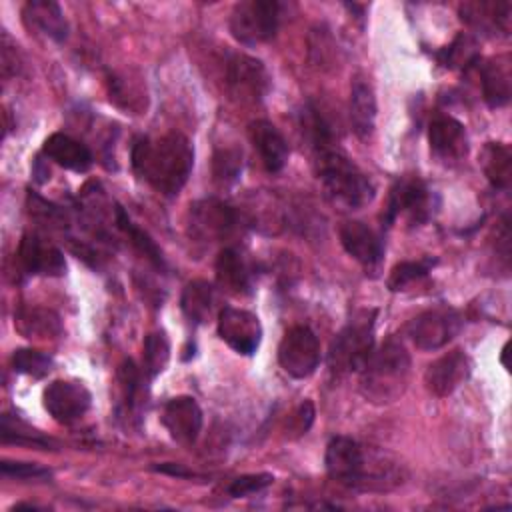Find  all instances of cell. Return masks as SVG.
I'll list each match as a JSON object with an SVG mask.
<instances>
[{"instance_id": "obj_21", "label": "cell", "mask_w": 512, "mask_h": 512, "mask_svg": "<svg viewBox=\"0 0 512 512\" xmlns=\"http://www.w3.org/2000/svg\"><path fill=\"white\" fill-rule=\"evenodd\" d=\"M482 98L490 108H502L508 104L512 94V74H510V58L498 56L486 60L478 66Z\"/></svg>"}, {"instance_id": "obj_36", "label": "cell", "mask_w": 512, "mask_h": 512, "mask_svg": "<svg viewBox=\"0 0 512 512\" xmlns=\"http://www.w3.org/2000/svg\"><path fill=\"white\" fill-rule=\"evenodd\" d=\"M2 440L4 442H22V444H32V446H48L50 440L40 436L36 430L28 428L26 424L18 420H10L8 414L2 416Z\"/></svg>"}, {"instance_id": "obj_20", "label": "cell", "mask_w": 512, "mask_h": 512, "mask_svg": "<svg viewBox=\"0 0 512 512\" xmlns=\"http://www.w3.org/2000/svg\"><path fill=\"white\" fill-rule=\"evenodd\" d=\"M510 2H488V0H476V2H464L460 6V18L476 30L488 32V34H504L510 32Z\"/></svg>"}, {"instance_id": "obj_25", "label": "cell", "mask_w": 512, "mask_h": 512, "mask_svg": "<svg viewBox=\"0 0 512 512\" xmlns=\"http://www.w3.org/2000/svg\"><path fill=\"white\" fill-rule=\"evenodd\" d=\"M216 282L228 294L244 296L252 292V270L242 254L234 248H224L216 258Z\"/></svg>"}, {"instance_id": "obj_15", "label": "cell", "mask_w": 512, "mask_h": 512, "mask_svg": "<svg viewBox=\"0 0 512 512\" xmlns=\"http://www.w3.org/2000/svg\"><path fill=\"white\" fill-rule=\"evenodd\" d=\"M472 364L462 350H450L434 360L424 372L426 390L438 398H446L456 392L470 376Z\"/></svg>"}, {"instance_id": "obj_7", "label": "cell", "mask_w": 512, "mask_h": 512, "mask_svg": "<svg viewBox=\"0 0 512 512\" xmlns=\"http://www.w3.org/2000/svg\"><path fill=\"white\" fill-rule=\"evenodd\" d=\"M462 314L448 306H436L420 312L406 326L408 338L420 350L444 348L462 330Z\"/></svg>"}, {"instance_id": "obj_30", "label": "cell", "mask_w": 512, "mask_h": 512, "mask_svg": "<svg viewBox=\"0 0 512 512\" xmlns=\"http://www.w3.org/2000/svg\"><path fill=\"white\" fill-rule=\"evenodd\" d=\"M436 58L444 68H450V70H454V68L466 70L480 62V54L476 50V40L464 32H460L446 48L436 52Z\"/></svg>"}, {"instance_id": "obj_37", "label": "cell", "mask_w": 512, "mask_h": 512, "mask_svg": "<svg viewBox=\"0 0 512 512\" xmlns=\"http://www.w3.org/2000/svg\"><path fill=\"white\" fill-rule=\"evenodd\" d=\"M274 482V476L268 474V472H258V474H244V476H238L234 478L230 484H228V494L232 498H248L256 492H262L264 488H268L270 484Z\"/></svg>"}, {"instance_id": "obj_11", "label": "cell", "mask_w": 512, "mask_h": 512, "mask_svg": "<svg viewBox=\"0 0 512 512\" xmlns=\"http://www.w3.org/2000/svg\"><path fill=\"white\" fill-rule=\"evenodd\" d=\"M238 226V212L218 198H202L190 206V234L204 242L224 240Z\"/></svg>"}, {"instance_id": "obj_12", "label": "cell", "mask_w": 512, "mask_h": 512, "mask_svg": "<svg viewBox=\"0 0 512 512\" xmlns=\"http://www.w3.org/2000/svg\"><path fill=\"white\" fill-rule=\"evenodd\" d=\"M42 404L58 424H72L88 412L92 394L82 382L54 380L44 388Z\"/></svg>"}, {"instance_id": "obj_4", "label": "cell", "mask_w": 512, "mask_h": 512, "mask_svg": "<svg viewBox=\"0 0 512 512\" xmlns=\"http://www.w3.org/2000/svg\"><path fill=\"white\" fill-rule=\"evenodd\" d=\"M360 374L362 396L372 404H390L408 386L410 354L400 340L388 338L380 348H374Z\"/></svg>"}, {"instance_id": "obj_33", "label": "cell", "mask_w": 512, "mask_h": 512, "mask_svg": "<svg viewBox=\"0 0 512 512\" xmlns=\"http://www.w3.org/2000/svg\"><path fill=\"white\" fill-rule=\"evenodd\" d=\"M142 358H144V372L150 378L158 376L168 366L170 342H168V336L162 330L150 332L144 338V356Z\"/></svg>"}, {"instance_id": "obj_16", "label": "cell", "mask_w": 512, "mask_h": 512, "mask_svg": "<svg viewBox=\"0 0 512 512\" xmlns=\"http://www.w3.org/2000/svg\"><path fill=\"white\" fill-rule=\"evenodd\" d=\"M160 422L174 442L188 446L198 438L204 416L192 396H176L162 406Z\"/></svg>"}, {"instance_id": "obj_3", "label": "cell", "mask_w": 512, "mask_h": 512, "mask_svg": "<svg viewBox=\"0 0 512 512\" xmlns=\"http://www.w3.org/2000/svg\"><path fill=\"white\" fill-rule=\"evenodd\" d=\"M326 200L340 210H360L374 200L372 180L338 148L314 154Z\"/></svg>"}, {"instance_id": "obj_10", "label": "cell", "mask_w": 512, "mask_h": 512, "mask_svg": "<svg viewBox=\"0 0 512 512\" xmlns=\"http://www.w3.org/2000/svg\"><path fill=\"white\" fill-rule=\"evenodd\" d=\"M226 86L240 102H260L270 88V74L258 58L232 52L226 58Z\"/></svg>"}, {"instance_id": "obj_8", "label": "cell", "mask_w": 512, "mask_h": 512, "mask_svg": "<svg viewBox=\"0 0 512 512\" xmlns=\"http://www.w3.org/2000/svg\"><path fill=\"white\" fill-rule=\"evenodd\" d=\"M432 212V192L428 186L420 178H402L390 190L382 222L390 226L398 218H406L410 224H422Z\"/></svg>"}, {"instance_id": "obj_13", "label": "cell", "mask_w": 512, "mask_h": 512, "mask_svg": "<svg viewBox=\"0 0 512 512\" xmlns=\"http://www.w3.org/2000/svg\"><path fill=\"white\" fill-rule=\"evenodd\" d=\"M218 336L238 354L252 356L262 342L260 318L244 308L226 306L218 314Z\"/></svg>"}, {"instance_id": "obj_26", "label": "cell", "mask_w": 512, "mask_h": 512, "mask_svg": "<svg viewBox=\"0 0 512 512\" xmlns=\"http://www.w3.org/2000/svg\"><path fill=\"white\" fill-rule=\"evenodd\" d=\"M120 386V412L126 420H140L142 408L146 406V382L134 360H124L118 368Z\"/></svg>"}, {"instance_id": "obj_14", "label": "cell", "mask_w": 512, "mask_h": 512, "mask_svg": "<svg viewBox=\"0 0 512 512\" xmlns=\"http://www.w3.org/2000/svg\"><path fill=\"white\" fill-rule=\"evenodd\" d=\"M18 262L26 274L34 276H62L66 260L62 250L40 234L26 232L18 246Z\"/></svg>"}, {"instance_id": "obj_5", "label": "cell", "mask_w": 512, "mask_h": 512, "mask_svg": "<svg viewBox=\"0 0 512 512\" xmlns=\"http://www.w3.org/2000/svg\"><path fill=\"white\" fill-rule=\"evenodd\" d=\"M374 318L376 310H364L336 334L328 350V366L334 374L362 372L374 352Z\"/></svg>"}, {"instance_id": "obj_23", "label": "cell", "mask_w": 512, "mask_h": 512, "mask_svg": "<svg viewBox=\"0 0 512 512\" xmlns=\"http://www.w3.org/2000/svg\"><path fill=\"white\" fill-rule=\"evenodd\" d=\"M350 124L360 140H368L376 128V96L364 78H354L350 86Z\"/></svg>"}, {"instance_id": "obj_22", "label": "cell", "mask_w": 512, "mask_h": 512, "mask_svg": "<svg viewBox=\"0 0 512 512\" xmlns=\"http://www.w3.org/2000/svg\"><path fill=\"white\" fill-rule=\"evenodd\" d=\"M24 22L28 28L38 30L54 42H64L68 36V22L58 2L52 0H30L22 8Z\"/></svg>"}, {"instance_id": "obj_38", "label": "cell", "mask_w": 512, "mask_h": 512, "mask_svg": "<svg viewBox=\"0 0 512 512\" xmlns=\"http://www.w3.org/2000/svg\"><path fill=\"white\" fill-rule=\"evenodd\" d=\"M0 470L4 476L16 478V480H42V478H50V470L34 464V462H12V460H4L0 464Z\"/></svg>"}, {"instance_id": "obj_39", "label": "cell", "mask_w": 512, "mask_h": 512, "mask_svg": "<svg viewBox=\"0 0 512 512\" xmlns=\"http://www.w3.org/2000/svg\"><path fill=\"white\" fill-rule=\"evenodd\" d=\"M314 416H316V410H314V404L310 400H304L296 412L292 414L290 418V430L296 434V436H302L310 430L312 422H314Z\"/></svg>"}, {"instance_id": "obj_9", "label": "cell", "mask_w": 512, "mask_h": 512, "mask_svg": "<svg viewBox=\"0 0 512 512\" xmlns=\"http://www.w3.org/2000/svg\"><path fill=\"white\" fill-rule=\"evenodd\" d=\"M278 362L282 370L296 380L312 376L320 364V344L316 334L302 324L286 330L278 346Z\"/></svg>"}, {"instance_id": "obj_35", "label": "cell", "mask_w": 512, "mask_h": 512, "mask_svg": "<svg viewBox=\"0 0 512 512\" xmlns=\"http://www.w3.org/2000/svg\"><path fill=\"white\" fill-rule=\"evenodd\" d=\"M12 368L18 374H26L32 378H42L52 370V358L34 348H18L12 354Z\"/></svg>"}, {"instance_id": "obj_17", "label": "cell", "mask_w": 512, "mask_h": 512, "mask_svg": "<svg viewBox=\"0 0 512 512\" xmlns=\"http://www.w3.org/2000/svg\"><path fill=\"white\" fill-rule=\"evenodd\" d=\"M428 142L432 154L446 164L466 158L470 148L464 124L446 114H440L430 122Z\"/></svg>"}, {"instance_id": "obj_24", "label": "cell", "mask_w": 512, "mask_h": 512, "mask_svg": "<svg viewBox=\"0 0 512 512\" xmlns=\"http://www.w3.org/2000/svg\"><path fill=\"white\" fill-rule=\"evenodd\" d=\"M42 152L56 162L58 166L74 172H86L92 166V152L86 144L80 140L64 134V132H54L44 140Z\"/></svg>"}, {"instance_id": "obj_6", "label": "cell", "mask_w": 512, "mask_h": 512, "mask_svg": "<svg viewBox=\"0 0 512 512\" xmlns=\"http://www.w3.org/2000/svg\"><path fill=\"white\" fill-rule=\"evenodd\" d=\"M280 2L276 0H242L230 12V34L244 46L264 44L274 38L280 20Z\"/></svg>"}, {"instance_id": "obj_32", "label": "cell", "mask_w": 512, "mask_h": 512, "mask_svg": "<svg viewBox=\"0 0 512 512\" xmlns=\"http://www.w3.org/2000/svg\"><path fill=\"white\" fill-rule=\"evenodd\" d=\"M434 266H436V258H432V256H424V258H418V260H404V262L396 264L390 270V276H388L386 284L392 292L404 290L412 282L424 278Z\"/></svg>"}, {"instance_id": "obj_27", "label": "cell", "mask_w": 512, "mask_h": 512, "mask_svg": "<svg viewBox=\"0 0 512 512\" xmlns=\"http://www.w3.org/2000/svg\"><path fill=\"white\" fill-rule=\"evenodd\" d=\"M14 328L24 338H56L62 334L60 316L42 306H24L16 310Z\"/></svg>"}, {"instance_id": "obj_18", "label": "cell", "mask_w": 512, "mask_h": 512, "mask_svg": "<svg viewBox=\"0 0 512 512\" xmlns=\"http://www.w3.org/2000/svg\"><path fill=\"white\" fill-rule=\"evenodd\" d=\"M342 248L364 268H376L384 256L382 236L360 220H348L340 226Z\"/></svg>"}, {"instance_id": "obj_31", "label": "cell", "mask_w": 512, "mask_h": 512, "mask_svg": "<svg viewBox=\"0 0 512 512\" xmlns=\"http://www.w3.org/2000/svg\"><path fill=\"white\" fill-rule=\"evenodd\" d=\"M116 224L118 228L128 236V240L134 244V248L144 254L156 268H164V256L162 250L156 246V242L142 230L138 228L128 214L122 210V206H116Z\"/></svg>"}, {"instance_id": "obj_34", "label": "cell", "mask_w": 512, "mask_h": 512, "mask_svg": "<svg viewBox=\"0 0 512 512\" xmlns=\"http://www.w3.org/2000/svg\"><path fill=\"white\" fill-rule=\"evenodd\" d=\"M242 150L238 148H218L212 158V174L214 180L222 186L236 182L242 174Z\"/></svg>"}, {"instance_id": "obj_40", "label": "cell", "mask_w": 512, "mask_h": 512, "mask_svg": "<svg viewBox=\"0 0 512 512\" xmlns=\"http://www.w3.org/2000/svg\"><path fill=\"white\" fill-rule=\"evenodd\" d=\"M154 470H158V472H164V474H172V476H180V478L192 476V472H188V470H184L182 466H178V464H172V462H166V464L154 466Z\"/></svg>"}, {"instance_id": "obj_29", "label": "cell", "mask_w": 512, "mask_h": 512, "mask_svg": "<svg viewBox=\"0 0 512 512\" xmlns=\"http://www.w3.org/2000/svg\"><path fill=\"white\" fill-rule=\"evenodd\" d=\"M180 306L184 316L192 324H204L212 316L214 308V288L206 280H192L186 284L180 296Z\"/></svg>"}, {"instance_id": "obj_19", "label": "cell", "mask_w": 512, "mask_h": 512, "mask_svg": "<svg viewBox=\"0 0 512 512\" xmlns=\"http://www.w3.org/2000/svg\"><path fill=\"white\" fill-rule=\"evenodd\" d=\"M248 136L268 172H280L286 166L290 154L288 142L272 122L254 120L248 126Z\"/></svg>"}, {"instance_id": "obj_1", "label": "cell", "mask_w": 512, "mask_h": 512, "mask_svg": "<svg viewBox=\"0 0 512 512\" xmlns=\"http://www.w3.org/2000/svg\"><path fill=\"white\" fill-rule=\"evenodd\" d=\"M194 166V148L180 132L160 138H138L132 146V168L154 190L178 194Z\"/></svg>"}, {"instance_id": "obj_2", "label": "cell", "mask_w": 512, "mask_h": 512, "mask_svg": "<svg viewBox=\"0 0 512 512\" xmlns=\"http://www.w3.org/2000/svg\"><path fill=\"white\" fill-rule=\"evenodd\" d=\"M324 466L332 480L356 490H388L400 484L402 474L382 454H370L350 436H334L324 454Z\"/></svg>"}, {"instance_id": "obj_28", "label": "cell", "mask_w": 512, "mask_h": 512, "mask_svg": "<svg viewBox=\"0 0 512 512\" xmlns=\"http://www.w3.org/2000/svg\"><path fill=\"white\" fill-rule=\"evenodd\" d=\"M482 170L488 182L498 190H508L512 182V152L504 142H488L480 154Z\"/></svg>"}]
</instances>
